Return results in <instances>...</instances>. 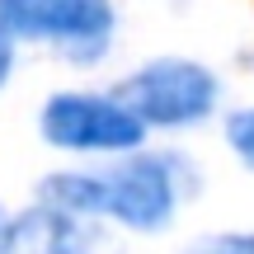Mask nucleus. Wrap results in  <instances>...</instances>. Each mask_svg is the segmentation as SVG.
I'll return each mask as SVG.
<instances>
[{
    "instance_id": "f257e3e1",
    "label": "nucleus",
    "mask_w": 254,
    "mask_h": 254,
    "mask_svg": "<svg viewBox=\"0 0 254 254\" xmlns=\"http://www.w3.org/2000/svg\"><path fill=\"white\" fill-rule=\"evenodd\" d=\"M43 202L75 217H109L127 231H160L179 212V165L170 155H132L99 174H52Z\"/></svg>"
},
{
    "instance_id": "f03ea898",
    "label": "nucleus",
    "mask_w": 254,
    "mask_h": 254,
    "mask_svg": "<svg viewBox=\"0 0 254 254\" xmlns=\"http://www.w3.org/2000/svg\"><path fill=\"white\" fill-rule=\"evenodd\" d=\"M123 99L146 118V127H193L217 109L221 85L189 57H155L123 85Z\"/></svg>"
},
{
    "instance_id": "7ed1b4c3",
    "label": "nucleus",
    "mask_w": 254,
    "mask_h": 254,
    "mask_svg": "<svg viewBox=\"0 0 254 254\" xmlns=\"http://www.w3.org/2000/svg\"><path fill=\"white\" fill-rule=\"evenodd\" d=\"M43 141L62 151H136L146 136V118L127 99L104 94H52L43 104Z\"/></svg>"
},
{
    "instance_id": "20e7f679",
    "label": "nucleus",
    "mask_w": 254,
    "mask_h": 254,
    "mask_svg": "<svg viewBox=\"0 0 254 254\" xmlns=\"http://www.w3.org/2000/svg\"><path fill=\"white\" fill-rule=\"evenodd\" d=\"M14 38L52 43L75 62L104 57L113 33V0H0Z\"/></svg>"
},
{
    "instance_id": "39448f33",
    "label": "nucleus",
    "mask_w": 254,
    "mask_h": 254,
    "mask_svg": "<svg viewBox=\"0 0 254 254\" xmlns=\"http://www.w3.org/2000/svg\"><path fill=\"white\" fill-rule=\"evenodd\" d=\"M226 141H231V151H236L240 160L254 170V109L231 113V123H226Z\"/></svg>"
},
{
    "instance_id": "423d86ee",
    "label": "nucleus",
    "mask_w": 254,
    "mask_h": 254,
    "mask_svg": "<svg viewBox=\"0 0 254 254\" xmlns=\"http://www.w3.org/2000/svg\"><path fill=\"white\" fill-rule=\"evenodd\" d=\"M189 254H254V231H226V236H212L202 245H193Z\"/></svg>"
},
{
    "instance_id": "0eeeda50",
    "label": "nucleus",
    "mask_w": 254,
    "mask_h": 254,
    "mask_svg": "<svg viewBox=\"0 0 254 254\" xmlns=\"http://www.w3.org/2000/svg\"><path fill=\"white\" fill-rule=\"evenodd\" d=\"M9 71H14V28H9L5 14H0V90L9 85Z\"/></svg>"
},
{
    "instance_id": "6e6552de",
    "label": "nucleus",
    "mask_w": 254,
    "mask_h": 254,
    "mask_svg": "<svg viewBox=\"0 0 254 254\" xmlns=\"http://www.w3.org/2000/svg\"><path fill=\"white\" fill-rule=\"evenodd\" d=\"M19 250V221L0 207V254H14Z\"/></svg>"
}]
</instances>
